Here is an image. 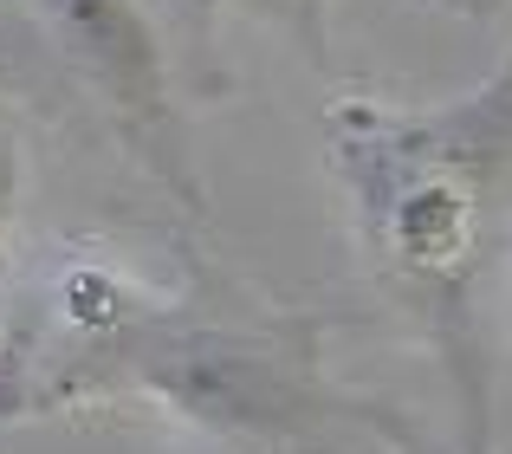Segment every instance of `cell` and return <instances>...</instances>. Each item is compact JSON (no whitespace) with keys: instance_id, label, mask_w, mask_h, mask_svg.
<instances>
[{"instance_id":"1","label":"cell","mask_w":512,"mask_h":454,"mask_svg":"<svg viewBox=\"0 0 512 454\" xmlns=\"http://www.w3.org/2000/svg\"><path fill=\"white\" fill-rule=\"evenodd\" d=\"M46 312L13 383H0V409L143 396L240 454H422L396 409L325 370L318 318L273 312L221 273L150 292L117 266H72Z\"/></svg>"},{"instance_id":"2","label":"cell","mask_w":512,"mask_h":454,"mask_svg":"<svg viewBox=\"0 0 512 454\" xmlns=\"http://www.w3.org/2000/svg\"><path fill=\"white\" fill-rule=\"evenodd\" d=\"M331 150L357 202L363 266L422 325L461 409H487L474 292L512 221V65L474 98L422 117L344 111Z\"/></svg>"},{"instance_id":"3","label":"cell","mask_w":512,"mask_h":454,"mask_svg":"<svg viewBox=\"0 0 512 454\" xmlns=\"http://www.w3.org/2000/svg\"><path fill=\"white\" fill-rule=\"evenodd\" d=\"M7 13L20 20V39L33 46V59L85 111H98L124 150H137L163 182L195 195L169 111L163 52L130 0H7Z\"/></svg>"},{"instance_id":"4","label":"cell","mask_w":512,"mask_h":454,"mask_svg":"<svg viewBox=\"0 0 512 454\" xmlns=\"http://www.w3.org/2000/svg\"><path fill=\"white\" fill-rule=\"evenodd\" d=\"M247 13L273 20L279 33H292V46L312 65H325V0H240Z\"/></svg>"},{"instance_id":"5","label":"cell","mask_w":512,"mask_h":454,"mask_svg":"<svg viewBox=\"0 0 512 454\" xmlns=\"http://www.w3.org/2000/svg\"><path fill=\"white\" fill-rule=\"evenodd\" d=\"M7 221H13V143L0 137V240H7ZM0 344H7V312H0Z\"/></svg>"},{"instance_id":"6","label":"cell","mask_w":512,"mask_h":454,"mask_svg":"<svg viewBox=\"0 0 512 454\" xmlns=\"http://www.w3.org/2000/svg\"><path fill=\"white\" fill-rule=\"evenodd\" d=\"M467 416V454H493L487 448V409H461Z\"/></svg>"},{"instance_id":"7","label":"cell","mask_w":512,"mask_h":454,"mask_svg":"<svg viewBox=\"0 0 512 454\" xmlns=\"http://www.w3.org/2000/svg\"><path fill=\"white\" fill-rule=\"evenodd\" d=\"M169 454H240V448H221V442H208V448H169Z\"/></svg>"}]
</instances>
